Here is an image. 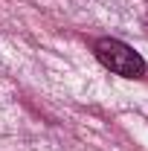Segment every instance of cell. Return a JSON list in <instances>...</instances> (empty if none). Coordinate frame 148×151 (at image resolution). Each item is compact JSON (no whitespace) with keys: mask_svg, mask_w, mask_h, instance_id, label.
Masks as SVG:
<instances>
[{"mask_svg":"<svg viewBox=\"0 0 148 151\" xmlns=\"http://www.w3.org/2000/svg\"><path fill=\"white\" fill-rule=\"evenodd\" d=\"M145 29H148V15H145Z\"/></svg>","mask_w":148,"mask_h":151,"instance_id":"7a4b0ae2","label":"cell"},{"mask_svg":"<svg viewBox=\"0 0 148 151\" xmlns=\"http://www.w3.org/2000/svg\"><path fill=\"white\" fill-rule=\"evenodd\" d=\"M93 52H96V58L111 73L122 76V78H142L145 76V61H142V55L134 47H128L125 41H119V38H99L93 44Z\"/></svg>","mask_w":148,"mask_h":151,"instance_id":"6da1fadb","label":"cell"}]
</instances>
